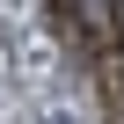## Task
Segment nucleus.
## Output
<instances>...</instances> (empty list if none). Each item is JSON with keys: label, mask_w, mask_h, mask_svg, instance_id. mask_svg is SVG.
Here are the masks:
<instances>
[{"label": "nucleus", "mask_w": 124, "mask_h": 124, "mask_svg": "<svg viewBox=\"0 0 124 124\" xmlns=\"http://www.w3.org/2000/svg\"><path fill=\"white\" fill-rule=\"evenodd\" d=\"M51 29L66 37V51H73V58L88 51V37H80V8H73V0H51Z\"/></svg>", "instance_id": "nucleus-2"}, {"label": "nucleus", "mask_w": 124, "mask_h": 124, "mask_svg": "<svg viewBox=\"0 0 124 124\" xmlns=\"http://www.w3.org/2000/svg\"><path fill=\"white\" fill-rule=\"evenodd\" d=\"M44 124H73V117H44Z\"/></svg>", "instance_id": "nucleus-3"}, {"label": "nucleus", "mask_w": 124, "mask_h": 124, "mask_svg": "<svg viewBox=\"0 0 124 124\" xmlns=\"http://www.w3.org/2000/svg\"><path fill=\"white\" fill-rule=\"evenodd\" d=\"M95 66V80H102V109H109V124H124V51H102V58H88Z\"/></svg>", "instance_id": "nucleus-1"}]
</instances>
